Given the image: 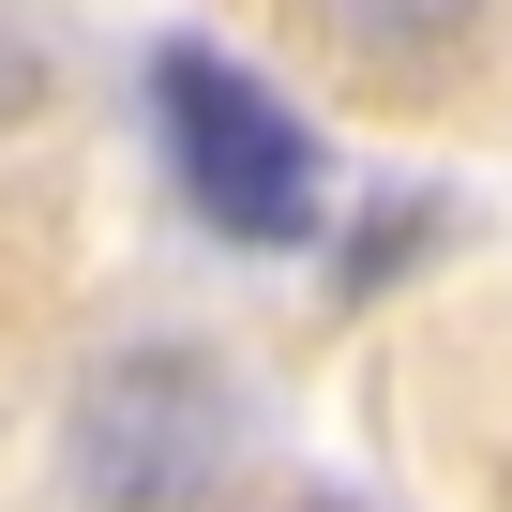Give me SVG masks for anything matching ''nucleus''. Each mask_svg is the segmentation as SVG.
I'll use <instances>...</instances> for the list:
<instances>
[{"label": "nucleus", "mask_w": 512, "mask_h": 512, "mask_svg": "<svg viewBox=\"0 0 512 512\" xmlns=\"http://www.w3.org/2000/svg\"><path fill=\"white\" fill-rule=\"evenodd\" d=\"M151 121H166V151H181V196L226 226V241H256V256H287V241H317L332 226V166H317V136L256 91L226 46H151Z\"/></svg>", "instance_id": "2"}, {"label": "nucleus", "mask_w": 512, "mask_h": 512, "mask_svg": "<svg viewBox=\"0 0 512 512\" xmlns=\"http://www.w3.org/2000/svg\"><path fill=\"white\" fill-rule=\"evenodd\" d=\"M256 452V392L226 347H106L61 392V482L76 512H196Z\"/></svg>", "instance_id": "1"}, {"label": "nucleus", "mask_w": 512, "mask_h": 512, "mask_svg": "<svg viewBox=\"0 0 512 512\" xmlns=\"http://www.w3.org/2000/svg\"><path fill=\"white\" fill-rule=\"evenodd\" d=\"M31 106H46V31L0 0V121H31Z\"/></svg>", "instance_id": "4"}, {"label": "nucleus", "mask_w": 512, "mask_h": 512, "mask_svg": "<svg viewBox=\"0 0 512 512\" xmlns=\"http://www.w3.org/2000/svg\"><path fill=\"white\" fill-rule=\"evenodd\" d=\"M302 16H317L347 61H377V76H437V61H467V46H482L497 0H302Z\"/></svg>", "instance_id": "3"}]
</instances>
